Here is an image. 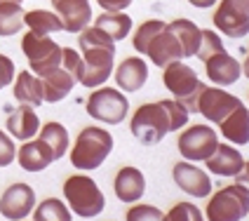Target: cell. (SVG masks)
I'll list each match as a JSON object with an SVG mask.
<instances>
[{
  "label": "cell",
  "instance_id": "6da1fadb",
  "mask_svg": "<svg viewBox=\"0 0 249 221\" xmlns=\"http://www.w3.org/2000/svg\"><path fill=\"white\" fill-rule=\"evenodd\" d=\"M188 123V109L177 101V99H162L139 106L137 113L132 115V134L139 139L143 146H155L160 144L169 132H177Z\"/></svg>",
  "mask_w": 249,
  "mask_h": 221
},
{
  "label": "cell",
  "instance_id": "7a4b0ae2",
  "mask_svg": "<svg viewBox=\"0 0 249 221\" xmlns=\"http://www.w3.org/2000/svg\"><path fill=\"white\" fill-rule=\"evenodd\" d=\"M80 50H83V66L78 83L85 87H99L108 80L113 71V56H115V42L101 31V28L85 26L80 31Z\"/></svg>",
  "mask_w": 249,
  "mask_h": 221
},
{
  "label": "cell",
  "instance_id": "3957f363",
  "mask_svg": "<svg viewBox=\"0 0 249 221\" xmlns=\"http://www.w3.org/2000/svg\"><path fill=\"white\" fill-rule=\"evenodd\" d=\"M134 50L146 55L155 66L165 69L169 61H177V59H183V52H181V45L177 40V36L172 33L169 24L160 21V19H148L143 21L141 26L137 28L134 33Z\"/></svg>",
  "mask_w": 249,
  "mask_h": 221
},
{
  "label": "cell",
  "instance_id": "277c9868",
  "mask_svg": "<svg viewBox=\"0 0 249 221\" xmlns=\"http://www.w3.org/2000/svg\"><path fill=\"white\" fill-rule=\"evenodd\" d=\"M113 151V137L101 129V127H85L83 132L78 134L73 148H71V163L75 169L83 172H92L97 169L108 153Z\"/></svg>",
  "mask_w": 249,
  "mask_h": 221
},
{
  "label": "cell",
  "instance_id": "5b68a950",
  "mask_svg": "<svg viewBox=\"0 0 249 221\" xmlns=\"http://www.w3.org/2000/svg\"><path fill=\"white\" fill-rule=\"evenodd\" d=\"M64 195L69 207L83 219H92L106 207V200L104 193L99 191L97 181L85 174H73L64 181Z\"/></svg>",
  "mask_w": 249,
  "mask_h": 221
},
{
  "label": "cell",
  "instance_id": "8992f818",
  "mask_svg": "<svg viewBox=\"0 0 249 221\" xmlns=\"http://www.w3.org/2000/svg\"><path fill=\"white\" fill-rule=\"evenodd\" d=\"M249 214V191L247 186H226L212 195L205 217L209 221H240Z\"/></svg>",
  "mask_w": 249,
  "mask_h": 221
},
{
  "label": "cell",
  "instance_id": "52a82bcc",
  "mask_svg": "<svg viewBox=\"0 0 249 221\" xmlns=\"http://www.w3.org/2000/svg\"><path fill=\"white\" fill-rule=\"evenodd\" d=\"M162 83H165L167 90L177 97V101H181V104L188 109V113L195 110L200 90H202L205 85L200 83L197 73H195L191 66L181 64L179 59H177V61H169L165 66V73H162Z\"/></svg>",
  "mask_w": 249,
  "mask_h": 221
},
{
  "label": "cell",
  "instance_id": "ba28073f",
  "mask_svg": "<svg viewBox=\"0 0 249 221\" xmlns=\"http://www.w3.org/2000/svg\"><path fill=\"white\" fill-rule=\"evenodd\" d=\"M127 110H129V101L120 90H113V87H101L94 90L89 99H87V113L92 118H97L101 123L108 125H120L127 118Z\"/></svg>",
  "mask_w": 249,
  "mask_h": 221
},
{
  "label": "cell",
  "instance_id": "9c48e42d",
  "mask_svg": "<svg viewBox=\"0 0 249 221\" xmlns=\"http://www.w3.org/2000/svg\"><path fill=\"white\" fill-rule=\"evenodd\" d=\"M21 50H24V55H26L36 75L54 69V66H61V47L54 40H50L47 36L28 31L21 38Z\"/></svg>",
  "mask_w": 249,
  "mask_h": 221
},
{
  "label": "cell",
  "instance_id": "30bf717a",
  "mask_svg": "<svg viewBox=\"0 0 249 221\" xmlns=\"http://www.w3.org/2000/svg\"><path fill=\"white\" fill-rule=\"evenodd\" d=\"M214 26L221 28L228 38H247L249 33V5L247 0H221L214 12Z\"/></svg>",
  "mask_w": 249,
  "mask_h": 221
},
{
  "label": "cell",
  "instance_id": "8fae6325",
  "mask_svg": "<svg viewBox=\"0 0 249 221\" xmlns=\"http://www.w3.org/2000/svg\"><path fill=\"white\" fill-rule=\"evenodd\" d=\"M219 144L216 132L207 125H193L179 134V151L186 160H207Z\"/></svg>",
  "mask_w": 249,
  "mask_h": 221
},
{
  "label": "cell",
  "instance_id": "7c38bea8",
  "mask_svg": "<svg viewBox=\"0 0 249 221\" xmlns=\"http://www.w3.org/2000/svg\"><path fill=\"white\" fill-rule=\"evenodd\" d=\"M200 61H205V71H207L209 80L216 83V85H221V87L237 83V78H240V73H242L240 61L228 55V52L223 50V45L209 50L207 55L200 56Z\"/></svg>",
  "mask_w": 249,
  "mask_h": 221
},
{
  "label": "cell",
  "instance_id": "4fadbf2b",
  "mask_svg": "<svg viewBox=\"0 0 249 221\" xmlns=\"http://www.w3.org/2000/svg\"><path fill=\"white\" fill-rule=\"evenodd\" d=\"M240 104H242L240 99L233 97V94H228V92H223L221 87H202V90H200V97H197L195 110L202 113L207 120L219 125L223 118H226L228 113H233Z\"/></svg>",
  "mask_w": 249,
  "mask_h": 221
},
{
  "label": "cell",
  "instance_id": "5bb4252c",
  "mask_svg": "<svg viewBox=\"0 0 249 221\" xmlns=\"http://www.w3.org/2000/svg\"><path fill=\"white\" fill-rule=\"evenodd\" d=\"M36 193L28 184H12L0 198V214L5 219H26L33 212Z\"/></svg>",
  "mask_w": 249,
  "mask_h": 221
},
{
  "label": "cell",
  "instance_id": "9a60e30c",
  "mask_svg": "<svg viewBox=\"0 0 249 221\" xmlns=\"http://www.w3.org/2000/svg\"><path fill=\"white\" fill-rule=\"evenodd\" d=\"M52 7L64 24V31L71 33H80L92 19L89 0H52Z\"/></svg>",
  "mask_w": 249,
  "mask_h": 221
},
{
  "label": "cell",
  "instance_id": "2e32d148",
  "mask_svg": "<svg viewBox=\"0 0 249 221\" xmlns=\"http://www.w3.org/2000/svg\"><path fill=\"white\" fill-rule=\"evenodd\" d=\"M174 181L181 191H186L193 198H207L212 193V179L191 163H177L174 165Z\"/></svg>",
  "mask_w": 249,
  "mask_h": 221
},
{
  "label": "cell",
  "instance_id": "e0dca14e",
  "mask_svg": "<svg viewBox=\"0 0 249 221\" xmlns=\"http://www.w3.org/2000/svg\"><path fill=\"white\" fill-rule=\"evenodd\" d=\"M205 163H207L209 172H214L219 177H235L240 172H245V167H247L245 158L233 146H228V144H216L214 153L209 155Z\"/></svg>",
  "mask_w": 249,
  "mask_h": 221
},
{
  "label": "cell",
  "instance_id": "ac0fdd59",
  "mask_svg": "<svg viewBox=\"0 0 249 221\" xmlns=\"http://www.w3.org/2000/svg\"><path fill=\"white\" fill-rule=\"evenodd\" d=\"M38 78L42 83V99L50 101V104H56V101L66 99V94L73 90V85L78 83L64 66H54V69L45 71Z\"/></svg>",
  "mask_w": 249,
  "mask_h": 221
},
{
  "label": "cell",
  "instance_id": "d6986e66",
  "mask_svg": "<svg viewBox=\"0 0 249 221\" xmlns=\"http://www.w3.org/2000/svg\"><path fill=\"white\" fill-rule=\"evenodd\" d=\"M17 160L26 172H40L50 163H54V153L40 137L33 139V141L26 139V144L17 151Z\"/></svg>",
  "mask_w": 249,
  "mask_h": 221
},
{
  "label": "cell",
  "instance_id": "ffe728a7",
  "mask_svg": "<svg viewBox=\"0 0 249 221\" xmlns=\"http://www.w3.org/2000/svg\"><path fill=\"white\" fill-rule=\"evenodd\" d=\"M148 80V66L139 56H127L115 71V83L124 92H137Z\"/></svg>",
  "mask_w": 249,
  "mask_h": 221
},
{
  "label": "cell",
  "instance_id": "44dd1931",
  "mask_svg": "<svg viewBox=\"0 0 249 221\" xmlns=\"http://www.w3.org/2000/svg\"><path fill=\"white\" fill-rule=\"evenodd\" d=\"M113 188H115V195L123 203H137L139 198L143 195V191H146V179H143V174L139 172L137 167H123L115 174Z\"/></svg>",
  "mask_w": 249,
  "mask_h": 221
},
{
  "label": "cell",
  "instance_id": "7402d4cb",
  "mask_svg": "<svg viewBox=\"0 0 249 221\" xmlns=\"http://www.w3.org/2000/svg\"><path fill=\"white\" fill-rule=\"evenodd\" d=\"M40 129V120L36 115V109L28 106V104H21L19 109H14L10 115H7V132L12 134L14 139H21L26 141L33 134H38Z\"/></svg>",
  "mask_w": 249,
  "mask_h": 221
},
{
  "label": "cell",
  "instance_id": "603a6c76",
  "mask_svg": "<svg viewBox=\"0 0 249 221\" xmlns=\"http://www.w3.org/2000/svg\"><path fill=\"white\" fill-rule=\"evenodd\" d=\"M219 127H221V134L228 139V141L245 146L249 141V118H247L245 104H240L233 113H228L221 123H219Z\"/></svg>",
  "mask_w": 249,
  "mask_h": 221
},
{
  "label": "cell",
  "instance_id": "cb8c5ba5",
  "mask_svg": "<svg viewBox=\"0 0 249 221\" xmlns=\"http://www.w3.org/2000/svg\"><path fill=\"white\" fill-rule=\"evenodd\" d=\"M14 97L19 99L21 104H28V106H40L42 101V83L40 78L31 71H21L14 80Z\"/></svg>",
  "mask_w": 249,
  "mask_h": 221
},
{
  "label": "cell",
  "instance_id": "d4e9b609",
  "mask_svg": "<svg viewBox=\"0 0 249 221\" xmlns=\"http://www.w3.org/2000/svg\"><path fill=\"white\" fill-rule=\"evenodd\" d=\"M169 28H172V33L177 36V40L181 45V52H183V59L186 56H195L197 52V45H200V28L195 21L191 19H174V21H169Z\"/></svg>",
  "mask_w": 249,
  "mask_h": 221
},
{
  "label": "cell",
  "instance_id": "484cf974",
  "mask_svg": "<svg viewBox=\"0 0 249 221\" xmlns=\"http://www.w3.org/2000/svg\"><path fill=\"white\" fill-rule=\"evenodd\" d=\"M94 26L101 28V31L115 42V40L127 38V33L132 31V19L123 12H106V10H104V14H99L97 17Z\"/></svg>",
  "mask_w": 249,
  "mask_h": 221
},
{
  "label": "cell",
  "instance_id": "4316f807",
  "mask_svg": "<svg viewBox=\"0 0 249 221\" xmlns=\"http://www.w3.org/2000/svg\"><path fill=\"white\" fill-rule=\"evenodd\" d=\"M24 24H26L33 33H40V36L64 31L61 19H59L54 12H50V10H33V12H24Z\"/></svg>",
  "mask_w": 249,
  "mask_h": 221
},
{
  "label": "cell",
  "instance_id": "83f0119b",
  "mask_svg": "<svg viewBox=\"0 0 249 221\" xmlns=\"http://www.w3.org/2000/svg\"><path fill=\"white\" fill-rule=\"evenodd\" d=\"M38 137L52 148L54 153V160L59 158H64V153L69 151V132H66V127L61 123H47L42 125L40 129H38Z\"/></svg>",
  "mask_w": 249,
  "mask_h": 221
},
{
  "label": "cell",
  "instance_id": "f1b7e54d",
  "mask_svg": "<svg viewBox=\"0 0 249 221\" xmlns=\"http://www.w3.org/2000/svg\"><path fill=\"white\" fill-rule=\"evenodd\" d=\"M24 26V10L19 2H2L0 5V36H14Z\"/></svg>",
  "mask_w": 249,
  "mask_h": 221
},
{
  "label": "cell",
  "instance_id": "f546056e",
  "mask_svg": "<svg viewBox=\"0 0 249 221\" xmlns=\"http://www.w3.org/2000/svg\"><path fill=\"white\" fill-rule=\"evenodd\" d=\"M36 221H71V212L66 209V205L56 198H47L42 200L38 209L33 212Z\"/></svg>",
  "mask_w": 249,
  "mask_h": 221
},
{
  "label": "cell",
  "instance_id": "4dcf8cb0",
  "mask_svg": "<svg viewBox=\"0 0 249 221\" xmlns=\"http://www.w3.org/2000/svg\"><path fill=\"white\" fill-rule=\"evenodd\" d=\"M167 221H200L202 219V212L191 205V203H179V205H174V207L167 212V217H162Z\"/></svg>",
  "mask_w": 249,
  "mask_h": 221
},
{
  "label": "cell",
  "instance_id": "1f68e13d",
  "mask_svg": "<svg viewBox=\"0 0 249 221\" xmlns=\"http://www.w3.org/2000/svg\"><path fill=\"white\" fill-rule=\"evenodd\" d=\"M61 66L78 80L80 66H83V56H80V52H75L73 47H61Z\"/></svg>",
  "mask_w": 249,
  "mask_h": 221
},
{
  "label": "cell",
  "instance_id": "d6a6232c",
  "mask_svg": "<svg viewBox=\"0 0 249 221\" xmlns=\"http://www.w3.org/2000/svg\"><path fill=\"white\" fill-rule=\"evenodd\" d=\"M17 155V148H14V141L10 134H5L0 129V167H7L14 160Z\"/></svg>",
  "mask_w": 249,
  "mask_h": 221
},
{
  "label": "cell",
  "instance_id": "836d02e7",
  "mask_svg": "<svg viewBox=\"0 0 249 221\" xmlns=\"http://www.w3.org/2000/svg\"><path fill=\"white\" fill-rule=\"evenodd\" d=\"M129 221H137V219H162V212H158L151 205H139V207H132L127 214H124Z\"/></svg>",
  "mask_w": 249,
  "mask_h": 221
},
{
  "label": "cell",
  "instance_id": "e575fe53",
  "mask_svg": "<svg viewBox=\"0 0 249 221\" xmlns=\"http://www.w3.org/2000/svg\"><path fill=\"white\" fill-rule=\"evenodd\" d=\"M14 80V61L10 56L0 55V90Z\"/></svg>",
  "mask_w": 249,
  "mask_h": 221
},
{
  "label": "cell",
  "instance_id": "d590c367",
  "mask_svg": "<svg viewBox=\"0 0 249 221\" xmlns=\"http://www.w3.org/2000/svg\"><path fill=\"white\" fill-rule=\"evenodd\" d=\"M97 2L106 12H123L124 7L132 5V0H97Z\"/></svg>",
  "mask_w": 249,
  "mask_h": 221
},
{
  "label": "cell",
  "instance_id": "8d00e7d4",
  "mask_svg": "<svg viewBox=\"0 0 249 221\" xmlns=\"http://www.w3.org/2000/svg\"><path fill=\"white\" fill-rule=\"evenodd\" d=\"M188 2H191L193 7H200V10H205V7H212V5H214L216 0H188Z\"/></svg>",
  "mask_w": 249,
  "mask_h": 221
},
{
  "label": "cell",
  "instance_id": "74e56055",
  "mask_svg": "<svg viewBox=\"0 0 249 221\" xmlns=\"http://www.w3.org/2000/svg\"><path fill=\"white\" fill-rule=\"evenodd\" d=\"M2 2H21V0H0V5H2Z\"/></svg>",
  "mask_w": 249,
  "mask_h": 221
}]
</instances>
